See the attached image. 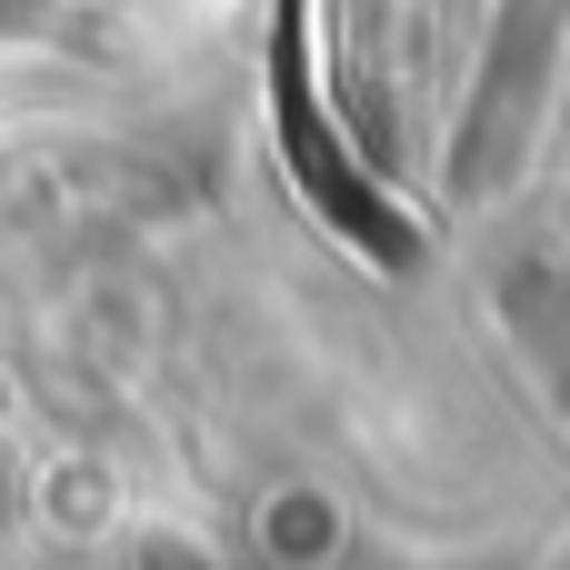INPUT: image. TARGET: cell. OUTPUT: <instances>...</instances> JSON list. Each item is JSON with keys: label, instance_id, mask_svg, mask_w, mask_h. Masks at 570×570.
Listing matches in <instances>:
<instances>
[{"label": "cell", "instance_id": "obj_1", "mask_svg": "<svg viewBox=\"0 0 570 570\" xmlns=\"http://www.w3.org/2000/svg\"><path fill=\"white\" fill-rule=\"evenodd\" d=\"M271 120H281V150H291L301 190L321 200V220L341 240H361L371 261H411V220L361 180L351 140H331V120L311 100V0H271Z\"/></svg>", "mask_w": 570, "mask_h": 570}]
</instances>
